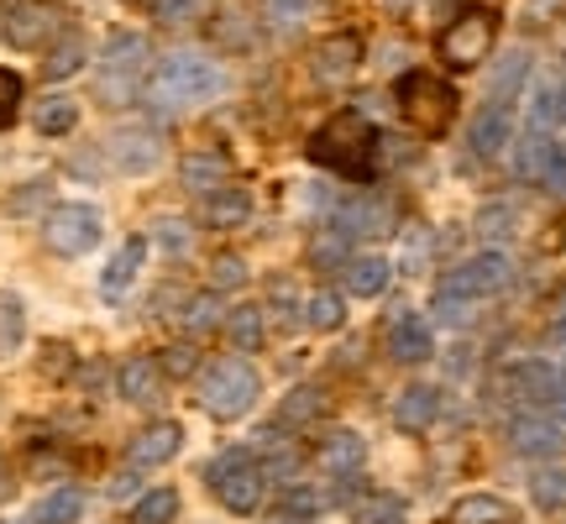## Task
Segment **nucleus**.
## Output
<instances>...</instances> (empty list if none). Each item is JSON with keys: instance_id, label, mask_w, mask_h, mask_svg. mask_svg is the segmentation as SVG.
Masks as SVG:
<instances>
[{"instance_id": "1", "label": "nucleus", "mask_w": 566, "mask_h": 524, "mask_svg": "<svg viewBox=\"0 0 566 524\" xmlns=\"http://www.w3.org/2000/svg\"><path fill=\"white\" fill-rule=\"evenodd\" d=\"M142 90H147L153 111H163V116H189V111H200V105H210L221 95L226 74L216 59H205L195 48H179V53L158 59V69L147 74Z\"/></svg>"}, {"instance_id": "2", "label": "nucleus", "mask_w": 566, "mask_h": 524, "mask_svg": "<svg viewBox=\"0 0 566 524\" xmlns=\"http://www.w3.org/2000/svg\"><path fill=\"white\" fill-rule=\"evenodd\" d=\"M310 163L342 174V179H373V168H378V126L367 122L363 111H336L310 137Z\"/></svg>"}, {"instance_id": "3", "label": "nucleus", "mask_w": 566, "mask_h": 524, "mask_svg": "<svg viewBox=\"0 0 566 524\" xmlns=\"http://www.w3.org/2000/svg\"><path fill=\"white\" fill-rule=\"evenodd\" d=\"M399 116H405L420 137H446L451 126H457V111H462V95H457V84L441 80V74H430V69H409L399 74Z\"/></svg>"}, {"instance_id": "4", "label": "nucleus", "mask_w": 566, "mask_h": 524, "mask_svg": "<svg viewBox=\"0 0 566 524\" xmlns=\"http://www.w3.org/2000/svg\"><path fill=\"white\" fill-rule=\"evenodd\" d=\"M258 394H263V378L242 357H221L200 378V409L210 420H242L247 409H258Z\"/></svg>"}, {"instance_id": "5", "label": "nucleus", "mask_w": 566, "mask_h": 524, "mask_svg": "<svg viewBox=\"0 0 566 524\" xmlns=\"http://www.w3.org/2000/svg\"><path fill=\"white\" fill-rule=\"evenodd\" d=\"M493 38H499V11H488V6H467L457 17L446 21L441 32V63L451 74H472L478 63H488L493 53Z\"/></svg>"}, {"instance_id": "6", "label": "nucleus", "mask_w": 566, "mask_h": 524, "mask_svg": "<svg viewBox=\"0 0 566 524\" xmlns=\"http://www.w3.org/2000/svg\"><path fill=\"white\" fill-rule=\"evenodd\" d=\"M210 488H216V499H221V509H231V514H258L268 499V467L252 462V451L247 446H231L221 462H210Z\"/></svg>"}, {"instance_id": "7", "label": "nucleus", "mask_w": 566, "mask_h": 524, "mask_svg": "<svg viewBox=\"0 0 566 524\" xmlns=\"http://www.w3.org/2000/svg\"><path fill=\"white\" fill-rule=\"evenodd\" d=\"M142 69H147V42L142 32H111L101 48V101L126 105L142 90Z\"/></svg>"}, {"instance_id": "8", "label": "nucleus", "mask_w": 566, "mask_h": 524, "mask_svg": "<svg viewBox=\"0 0 566 524\" xmlns=\"http://www.w3.org/2000/svg\"><path fill=\"white\" fill-rule=\"evenodd\" d=\"M105 237V221L95 205H80L69 200L59 210H48V221H42V242L53 247L59 258H84V252H95Z\"/></svg>"}, {"instance_id": "9", "label": "nucleus", "mask_w": 566, "mask_h": 524, "mask_svg": "<svg viewBox=\"0 0 566 524\" xmlns=\"http://www.w3.org/2000/svg\"><path fill=\"white\" fill-rule=\"evenodd\" d=\"M105 158H111L116 174L142 179V174H158L168 147H163V137L153 126H122V132H111V142H105Z\"/></svg>"}, {"instance_id": "10", "label": "nucleus", "mask_w": 566, "mask_h": 524, "mask_svg": "<svg viewBox=\"0 0 566 524\" xmlns=\"http://www.w3.org/2000/svg\"><path fill=\"white\" fill-rule=\"evenodd\" d=\"M147 252H153V242H147V237H126V242L111 252V262H105V273H101V300L122 304L126 294L137 289L142 268H147Z\"/></svg>"}, {"instance_id": "11", "label": "nucleus", "mask_w": 566, "mask_h": 524, "mask_svg": "<svg viewBox=\"0 0 566 524\" xmlns=\"http://www.w3.org/2000/svg\"><path fill=\"white\" fill-rule=\"evenodd\" d=\"M310 69H315L321 84H346L363 69V38H357V32H331V38H321Z\"/></svg>"}, {"instance_id": "12", "label": "nucleus", "mask_w": 566, "mask_h": 524, "mask_svg": "<svg viewBox=\"0 0 566 524\" xmlns=\"http://www.w3.org/2000/svg\"><path fill=\"white\" fill-rule=\"evenodd\" d=\"M179 451H184V425H174V420L147 425V430H137L132 446H126L132 467H163V462H174Z\"/></svg>"}, {"instance_id": "13", "label": "nucleus", "mask_w": 566, "mask_h": 524, "mask_svg": "<svg viewBox=\"0 0 566 524\" xmlns=\"http://www.w3.org/2000/svg\"><path fill=\"white\" fill-rule=\"evenodd\" d=\"M252 210H258V200L247 195L242 184H237V189L221 184V189H210V195L200 200V221L216 226V231H237V226L252 221Z\"/></svg>"}, {"instance_id": "14", "label": "nucleus", "mask_w": 566, "mask_h": 524, "mask_svg": "<svg viewBox=\"0 0 566 524\" xmlns=\"http://www.w3.org/2000/svg\"><path fill=\"white\" fill-rule=\"evenodd\" d=\"M388 352H394L399 363H424V357L436 352V336H430V325H424L415 310H399V315L388 321Z\"/></svg>"}, {"instance_id": "15", "label": "nucleus", "mask_w": 566, "mask_h": 524, "mask_svg": "<svg viewBox=\"0 0 566 524\" xmlns=\"http://www.w3.org/2000/svg\"><path fill=\"white\" fill-rule=\"evenodd\" d=\"M363 462H367V446H363V436L357 430H331V441L321 446V467L331 472V478H357L363 472Z\"/></svg>"}, {"instance_id": "16", "label": "nucleus", "mask_w": 566, "mask_h": 524, "mask_svg": "<svg viewBox=\"0 0 566 524\" xmlns=\"http://www.w3.org/2000/svg\"><path fill=\"white\" fill-rule=\"evenodd\" d=\"M346 294L352 300H378L388 289V279H394V268H388V258H378V252H363V258L346 262Z\"/></svg>"}, {"instance_id": "17", "label": "nucleus", "mask_w": 566, "mask_h": 524, "mask_svg": "<svg viewBox=\"0 0 566 524\" xmlns=\"http://www.w3.org/2000/svg\"><path fill=\"white\" fill-rule=\"evenodd\" d=\"M504 283V258H472V262H462L451 279H446V289L441 294H488V289H499Z\"/></svg>"}, {"instance_id": "18", "label": "nucleus", "mask_w": 566, "mask_h": 524, "mask_svg": "<svg viewBox=\"0 0 566 524\" xmlns=\"http://www.w3.org/2000/svg\"><path fill=\"white\" fill-rule=\"evenodd\" d=\"M116 388H122L126 404H158L163 367L147 363V357H132V363H122V373H116Z\"/></svg>"}, {"instance_id": "19", "label": "nucleus", "mask_w": 566, "mask_h": 524, "mask_svg": "<svg viewBox=\"0 0 566 524\" xmlns=\"http://www.w3.org/2000/svg\"><path fill=\"white\" fill-rule=\"evenodd\" d=\"M436 409H441V394L430 384H409L399 399H394V420L405 430H430L436 425Z\"/></svg>"}, {"instance_id": "20", "label": "nucleus", "mask_w": 566, "mask_h": 524, "mask_svg": "<svg viewBox=\"0 0 566 524\" xmlns=\"http://www.w3.org/2000/svg\"><path fill=\"white\" fill-rule=\"evenodd\" d=\"M226 336H231V346L237 352H258V346L268 342V315L258 310V304H237V310H226Z\"/></svg>"}, {"instance_id": "21", "label": "nucleus", "mask_w": 566, "mask_h": 524, "mask_svg": "<svg viewBox=\"0 0 566 524\" xmlns=\"http://www.w3.org/2000/svg\"><path fill=\"white\" fill-rule=\"evenodd\" d=\"M32 126H38L42 137H69L74 126H80V101H69V95H42L32 105Z\"/></svg>"}, {"instance_id": "22", "label": "nucleus", "mask_w": 566, "mask_h": 524, "mask_svg": "<svg viewBox=\"0 0 566 524\" xmlns=\"http://www.w3.org/2000/svg\"><path fill=\"white\" fill-rule=\"evenodd\" d=\"M352 520L357 524H405L409 520V499L405 493H388V488L363 493V499L352 504Z\"/></svg>"}, {"instance_id": "23", "label": "nucleus", "mask_w": 566, "mask_h": 524, "mask_svg": "<svg viewBox=\"0 0 566 524\" xmlns=\"http://www.w3.org/2000/svg\"><path fill=\"white\" fill-rule=\"evenodd\" d=\"M84 514V493L80 488H53L32 504V524H74Z\"/></svg>"}, {"instance_id": "24", "label": "nucleus", "mask_w": 566, "mask_h": 524, "mask_svg": "<svg viewBox=\"0 0 566 524\" xmlns=\"http://www.w3.org/2000/svg\"><path fill=\"white\" fill-rule=\"evenodd\" d=\"M304 325L321 331V336H336V331L346 325V300L336 294V289H315L310 304H304Z\"/></svg>"}, {"instance_id": "25", "label": "nucleus", "mask_w": 566, "mask_h": 524, "mask_svg": "<svg viewBox=\"0 0 566 524\" xmlns=\"http://www.w3.org/2000/svg\"><path fill=\"white\" fill-rule=\"evenodd\" d=\"M336 221L352 231V237H384L388 231V210L378 200H346L336 210Z\"/></svg>"}, {"instance_id": "26", "label": "nucleus", "mask_w": 566, "mask_h": 524, "mask_svg": "<svg viewBox=\"0 0 566 524\" xmlns=\"http://www.w3.org/2000/svg\"><path fill=\"white\" fill-rule=\"evenodd\" d=\"M179 174H184V184H189V189L210 195V189H221V184H226V174H231V168H226L221 153H189Z\"/></svg>"}, {"instance_id": "27", "label": "nucleus", "mask_w": 566, "mask_h": 524, "mask_svg": "<svg viewBox=\"0 0 566 524\" xmlns=\"http://www.w3.org/2000/svg\"><path fill=\"white\" fill-rule=\"evenodd\" d=\"M179 520V488H153L132 504V524H174Z\"/></svg>"}, {"instance_id": "28", "label": "nucleus", "mask_w": 566, "mask_h": 524, "mask_svg": "<svg viewBox=\"0 0 566 524\" xmlns=\"http://www.w3.org/2000/svg\"><path fill=\"white\" fill-rule=\"evenodd\" d=\"M21 342H27V304L0 289V357H11Z\"/></svg>"}, {"instance_id": "29", "label": "nucleus", "mask_w": 566, "mask_h": 524, "mask_svg": "<svg viewBox=\"0 0 566 524\" xmlns=\"http://www.w3.org/2000/svg\"><path fill=\"white\" fill-rule=\"evenodd\" d=\"M84 59H90V48H84V38H63L53 53H48V63H42V74L48 80H69V74H80Z\"/></svg>"}, {"instance_id": "30", "label": "nucleus", "mask_w": 566, "mask_h": 524, "mask_svg": "<svg viewBox=\"0 0 566 524\" xmlns=\"http://www.w3.org/2000/svg\"><path fill=\"white\" fill-rule=\"evenodd\" d=\"M451 524H504V504L493 493H467L462 504L451 509Z\"/></svg>"}, {"instance_id": "31", "label": "nucleus", "mask_w": 566, "mask_h": 524, "mask_svg": "<svg viewBox=\"0 0 566 524\" xmlns=\"http://www.w3.org/2000/svg\"><path fill=\"white\" fill-rule=\"evenodd\" d=\"M6 27H11V42H21V48H27V42H42V38H48L53 11H48V6H21L17 17L6 21Z\"/></svg>"}, {"instance_id": "32", "label": "nucleus", "mask_w": 566, "mask_h": 524, "mask_svg": "<svg viewBox=\"0 0 566 524\" xmlns=\"http://www.w3.org/2000/svg\"><path fill=\"white\" fill-rule=\"evenodd\" d=\"M315 409H325V394L304 384V388H294V394L279 404V425H283V430H294V425H304Z\"/></svg>"}, {"instance_id": "33", "label": "nucleus", "mask_w": 566, "mask_h": 524, "mask_svg": "<svg viewBox=\"0 0 566 524\" xmlns=\"http://www.w3.org/2000/svg\"><path fill=\"white\" fill-rule=\"evenodd\" d=\"M147 242H158L168 258H184V252H189V242H195V226L163 216V221H153V237H147Z\"/></svg>"}, {"instance_id": "34", "label": "nucleus", "mask_w": 566, "mask_h": 524, "mask_svg": "<svg viewBox=\"0 0 566 524\" xmlns=\"http://www.w3.org/2000/svg\"><path fill=\"white\" fill-rule=\"evenodd\" d=\"M210 11V0H153V17L163 27H195Z\"/></svg>"}, {"instance_id": "35", "label": "nucleus", "mask_w": 566, "mask_h": 524, "mask_svg": "<svg viewBox=\"0 0 566 524\" xmlns=\"http://www.w3.org/2000/svg\"><path fill=\"white\" fill-rule=\"evenodd\" d=\"M226 315H221V300L216 294H200V300H189L184 310V325H189V336H205V331H216Z\"/></svg>"}, {"instance_id": "36", "label": "nucleus", "mask_w": 566, "mask_h": 524, "mask_svg": "<svg viewBox=\"0 0 566 524\" xmlns=\"http://www.w3.org/2000/svg\"><path fill=\"white\" fill-rule=\"evenodd\" d=\"M279 509H283V514H300V520H315V514H321V509H325V499H321V493H315V488L294 483V488H283Z\"/></svg>"}, {"instance_id": "37", "label": "nucleus", "mask_w": 566, "mask_h": 524, "mask_svg": "<svg viewBox=\"0 0 566 524\" xmlns=\"http://www.w3.org/2000/svg\"><path fill=\"white\" fill-rule=\"evenodd\" d=\"M263 11H268V21H273V27H283V32H289V27H300V21L315 11V0H263Z\"/></svg>"}, {"instance_id": "38", "label": "nucleus", "mask_w": 566, "mask_h": 524, "mask_svg": "<svg viewBox=\"0 0 566 524\" xmlns=\"http://www.w3.org/2000/svg\"><path fill=\"white\" fill-rule=\"evenodd\" d=\"M17 105H21V74L0 69V132L17 122Z\"/></svg>"}, {"instance_id": "39", "label": "nucleus", "mask_w": 566, "mask_h": 524, "mask_svg": "<svg viewBox=\"0 0 566 524\" xmlns=\"http://www.w3.org/2000/svg\"><path fill=\"white\" fill-rule=\"evenodd\" d=\"M158 367L168 373V378H189L200 363H195V346H168V352L158 357Z\"/></svg>"}, {"instance_id": "40", "label": "nucleus", "mask_w": 566, "mask_h": 524, "mask_svg": "<svg viewBox=\"0 0 566 524\" xmlns=\"http://www.w3.org/2000/svg\"><path fill=\"white\" fill-rule=\"evenodd\" d=\"M210 279H216V289H231V283H242L247 279V262L242 258H216V268H210Z\"/></svg>"}, {"instance_id": "41", "label": "nucleus", "mask_w": 566, "mask_h": 524, "mask_svg": "<svg viewBox=\"0 0 566 524\" xmlns=\"http://www.w3.org/2000/svg\"><path fill=\"white\" fill-rule=\"evenodd\" d=\"M42 195H48V184H27V189H17V195H11V210H17V216H27Z\"/></svg>"}, {"instance_id": "42", "label": "nucleus", "mask_w": 566, "mask_h": 524, "mask_svg": "<svg viewBox=\"0 0 566 524\" xmlns=\"http://www.w3.org/2000/svg\"><path fill=\"white\" fill-rule=\"evenodd\" d=\"M310 258H315V262H336V258H342V237H325V242H315V247H310Z\"/></svg>"}, {"instance_id": "43", "label": "nucleus", "mask_w": 566, "mask_h": 524, "mask_svg": "<svg viewBox=\"0 0 566 524\" xmlns=\"http://www.w3.org/2000/svg\"><path fill=\"white\" fill-rule=\"evenodd\" d=\"M514 441H520V446H530V441L546 446V430H525V425H520V430H514Z\"/></svg>"}, {"instance_id": "44", "label": "nucleus", "mask_w": 566, "mask_h": 524, "mask_svg": "<svg viewBox=\"0 0 566 524\" xmlns=\"http://www.w3.org/2000/svg\"><path fill=\"white\" fill-rule=\"evenodd\" d=\"M268 524H310V520H300V514H283V509H279V514H273Z\"/></svg>"}, {"instance_id": "45", "label": "nucleus", "mask_w": 566, "mask_h": 524, "mask_svg": "<svg viewBox=\"0 0 566 524\" xmlns=\"http://www.w3.org/2000/svg\"><path fill=\"white\" fill-rule=\"evenodd\" d=\"M388 6H409V0H388Z\"/></svg>"}]
</instances>
